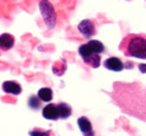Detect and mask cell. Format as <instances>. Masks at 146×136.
<instances>
[{"mask_svg":"<svg viewBox=\"0 0 146 136\" xmlns=\"http://www.w3.org/2000/svg\"><path fill=\"white\" fill-rule=\"evenodd\" d=\"M119 50L127 57H137L146 60V35L131 33L119 43Z\"/></svg>","mask_w":146,"mask_h":136,"instance_id":"cell-1","label":"cell"},{"mask_svg":"<svg viewBox=\"0 0 146 136\" xmlns=\"http://www.w3.org/2000/svg\"><path fill=\"white\" fill-rule=\"evenodd\" d=\"M104 45L98 39H90L86 43L81 45L79 47V55L83 57V60L92 57L94 55H100L104 52Z\"/></svg>","mask_w":146,"mask_h":136,"instance_id":"cell-2","label":"cell"},{"mask_svg":"<svg viewBox=\"0 0 146 136\" xmlns=\"http://www.w3.org/2000/svg\"><path fill=\"white\" fill-rule=\"evenodd\" d=\"M40 10H41V14H42V18H43L44 23H46L47 28H53L56 24V12L53 9L52 4L48 1V0H41L40 1Z\"/></svg>","mask_w":146,"mask_h":136,"instance_id":"cell-3","label":"cell"},{"mask_svg":"<svg viewBox=\"0 0 146 136\" xmlns=\"http://www.w3.org/2000/svg\"><path fill=\"white\" fill-rule=\"evenodd\" d=\"M78 29H79V32L84 37L88 39L92 38L97 33V28H95V24L92 19H84V21H81L79 25H78Z\"/></svg>","mask_w":146,"mask_h":136,"instance_id":"cell-4","label":"cell"},{"mask_svg":"<svg viewBox=\"0 0 146 136\" xmlns=\"http://www.w3.org/2000/svg\"><path fill=\"white\" fill-rule=\"evenodd\" d=\"M106 69L111 70V71H122L125 65H123V61L118 57H108L107 60L103 62Z\"/></svg>","mask_w":146,"mask_h":136,"instance_id":"cell-5","label":"cell"},{"mask_svg":"<svg viewBox=\"0 0 146 136\" xmlns=\"http://www.w3.org/2000/svg\"><path fill=\"white\" fill-rule=\"evenodd\" d=\"M42 116H43L46 120H51V121H55V120H57V118H60L58 117L57 104L48 103L47 106H44L43 109H42Z\"/></svg>","mask_w":146,"mask_h":136,"instance_id":"cell-6","label":"cell"},{"mask_svg":"<svg viewBox=\"0 0 146 136\" xmlns=\"http://www.w3.org/2000/svg\"><path fill=\"white\" fill-rule=\"evenodd\" d=\"M78 125H79V129L84 134V136H95L94 131H93V126H92V122L86 117L78 118Z\"/></svg>","mask_w":146,"mask_h":136,"instance_id":"cell-7","label":"cell"},{"mask_svg":"<svg viewBox=\"0 0 146 136\" xmlns=\"http://www.w3.org/2000/svg\"><path fill=\"white\" fill-rule=\"evenodd\" d=\"M3 90L8 94H13V95H18L22 93V87L19 85L15 81H4L3 83Z\"/></svg>","mask_w":146,"mask_h":136,"instance_id":"cell-8","label":"cell"},{"mask_svg":"<svg viewBox=\"0 0 146 136\" xmlns=\"http://www.w3.org/2000/svg\"><path fill=\"white\" fill-rule=\"evenodd\" d=\"M14 36L9 33H3L0 36V50L1 51H8L14 46Z\"/></svg>","mask_w":146,"mask_h":136,"instance_id":"cell-9","label":"cell"},{"mask_svg":"<svg viewBox=\"0 0 146 136\" xmlns=\"http://www.w3.org/2000/svg\"><path fill=\"white\" fill-rule=\"evenodd\" d=\"M57 109H58V117L62 118V120H65V118L70 117V116L72 115L71 107H70L67 103H64V102H61V103L57 104Z\"/></svg>","mask_w":146,"mask_h":136,"instance_id":"cell-10","label":"cell"},{"mask_svg":"<svg viewBox=\"0 0 146 136\" xmlns=\"http://www.w3.org/2000/svg\"><path fill=\"white\" fill-rule=\"evenodd\" d=\"M37 95L42 102H51L52 97H53V93H52L51 88H41V89L38 90Z\"/></svg>","mask_w":146,"mask_h":136,"instance_id":"cell-11","label":"cell"},{"mask_svg":"<svg viewBox=\"0 0 146 136\" xmlns=\"http://www.w3.org/2000/svg\"><path fill=\"white\" fill-rule=\"evenodd\" d=\"M28 104H29L31 108L37 109L41 107V99H38V95L37 97H36V95H32V97L29 98V101H28Z\"/></svg>","mask_w":146,"mask_h":136,"instance_id":"cell-12","label":"cell"},{"mask_svg":"<svg viewBox=\"0 0 146 136\" xmlns=\"http://www.w3.org/2000/svg\"><path fill=\"white\" fill-rule=\"evenodd\" d=\"M31 136H50L51 131H46V130H41V129H33L29 132Z\"/></svg>","mask_w":146,"mask_h":136,"instance_id":"cell-13","label":"cell"},{"mask_svg":"<svg viewBox=\"0 0 146 136\" xmlns=\"http://www.w3.org/2000/svg\"><path fill=\"white\" fill-rule=\"evenodd\" d=\"M140 70H141V73H146V66L145 65H140Z\"/></svg>","mask_w":146,"mask_h":136,"instance_id":"cell-14","label":"cell"}]
</instances>
